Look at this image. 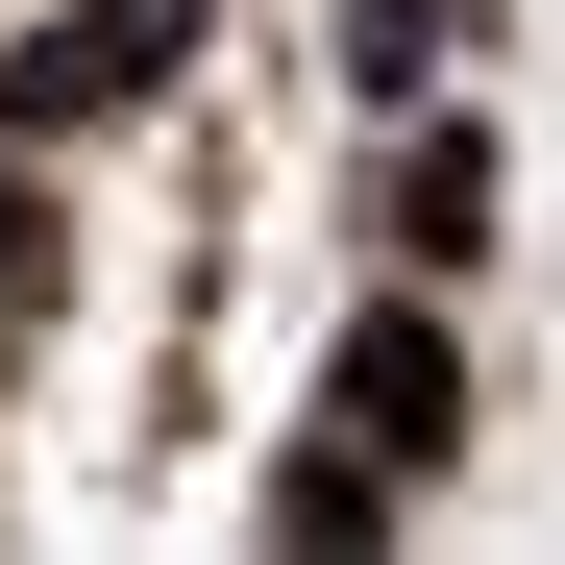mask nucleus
<instances>
[{"mask_svg": "<svg viewBox=\"0 0 565 565\" xmlns=\"http://www.w3.org/2000/svg\"><path fill=\"white\" fill-rule=\"evenodd\" d=\"M172 50H198V0H74V25H25V50H0V124H25V148H74V124L172 99Z\"/></svg>", "mask_w": 565, "mask_h": 565, "instance_id": "f257e3e1", "label": "nucleus"}, {"mask_svg": "<svg viewBox=\"0 0 565 565\" xmlns=\"http://www.w3.org/2000/svg\"><path fill=\"white\" fill-rule=\"evenodd\" d=\"M344 443H394V467L467 443V344H443V296H369V320H344Z\"/></svg>", "mask_w": 565, "mask_h": 565, "instance_id": "f03ea898", "label": "nucleus"}, {"mask_svg": "<svg viewBox=\"0 0 565 565\" xmlns=\"http://www.w3.org/2000/svg\"><path fill=\"white\" fill-rule=\"evenodd\" d=\"M369 222H394V270H467V246H492V124H394Z\"/></svg>", "mask_w": 565, "mask_h": 565, "instance_id": "7ed1b4c3", "label": "nucleus"}, {"mask_svg": "<svg viewBox=\"0 0 565 565\" xmlns=\"http://www.w3.org/2000/svg\"><path fill=\"white\" fill-rule=\"evenodd\" d=\"M394 492H418L394 443H296V467H270V541H296V565H369V541H394Z\"/></svg>", "mask_w": 565, "mask_h": 565, "instance_id": "20e7f679", "label": "nucleus"}, {"mask_svg": "<svg viewBox=\"0 0 565 565\" xmlns=\"http://www.w3.org/2000/svg\"><path fill=\"white\" fill-rule=\"evenodd\" d=\"M443 25H467V0H344V74H369V99H418V74H443Z\"/></svg>", "mask_w": 565, "mask_h": 565, "instance_id": "39448f33", "label": "nucleus"}, {"mask_svg": "<svg viewBox=\"0 0 565 565\" xmlns=\"http://www.w3.org/2000/svg\"><path fill=\"white\" fill-rule=\"evenodd\" d=\"M0 296H50V198H25V148H0Z\"/></svg>", "mask_w": 565, "mask_h": 565, "instance_id": "423d86ee", "label": "nucleus"}, {"mask_svg": "<svg viewBox=\"0 0 565 565\" xmlns=\"http://www.w3.org/2000/svg\"><path fill=\"white\" fill-rule=\"evenodd\" d=\"M0 320H25V296H0Z\"/></svg>", "mask_w": 565, "mask_h": 565, "instance_id": "0eeeda50", "label": "nucleus"}]
</instances>
